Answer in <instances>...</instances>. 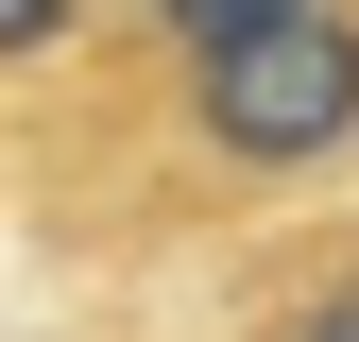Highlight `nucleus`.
<instances>
[{
	"instance_id": "obj_1",
	"label": "nucleus",
	"mask_w": 359,
	"mask_h": 342,
	"mask_svg": "<svg viewBox=\"0 0 359 342\" xmlns=\"http://www.w3.org/2000/svg\"><path fill=\"white\" fill-rule=\"evenodd\" d=\"M308 205H359V0H274L69 103L34 223L69 256H240L257 223H308Z\"/></svg>"
},
{
	"instance_id": "obj_2",
	"label": "nucleus",
	"mask_w": 359,
	"mask_h": 342,
	"mask_svg": "<svg viewBox=\"0 0 359 342\" xmlns=\"http://www.w3.org/2000/svg\"><path fill=\"white\" fill-rule=\"evenodd\" d=\"M222 342H359V205H308V223L240 240V308Z\"/></svg>"
},
{
	"instance_id": "obj_3",
	"label": "nucleus",
	"mask_w": 359,
	"mask_h": 342,
	"mask_svg": "<svg viewBox=\"0 0 359 342\" xmlns=\"http://www.w3.org/2000/svg\"><path fill=\"white\" fill-rule=\"evenodd\" d=\"M240 18H274V0H86V52L52 69L69 103H103V86H137L171 52H205V34H240Z\"/></svg>"
},
{
	"instance_id": "obj_4",
	"label": "nucleus",
	"mask_w": 359,
	"mask_h": 342,
	"mask_svg": "<svg viewBox=\"0 0 359 342\" xmlns=\"http://www.w3.org/2000/svg\"><path fill=\"white\" fill-rule=\"evenodd\" d=\"M86 52V0H0V69H69Z\"/></svg>"
}]
</instances>
